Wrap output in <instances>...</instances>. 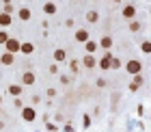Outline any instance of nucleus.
<instances>
[{
    "label": "nucleus",
    "mask_w": 151,
    "mask_h": 132,
    "mask_svg": "<svg viewBox=\"0 0 151 132\" xmlns=\"http://www.w3.org/2000/svg\"><path fill=\"white\" fill-rule=\"evenodd\" d=\"M19 46H22V41H19V39L9 37V39H6V44H4V52H9V54L15 57V54L19 52Z\"/></svg>",
    "instance_id": "f257e3e1"
},
{
    "label": "nucleus",
    "mask_w": 151,
    "mask_h": 132,
    "mask_svg": "<svg viewBox=\"0 0 151 132\" xmlns=\"http://www.w3.org/2000/svg\"><path fill=\"white\" fill-rule=\"evenodd\" d=\"M125 69H127V74L138 76L142 72V63H140V61H136V59H132V61H127V63H125Z\"/></svg>",
    "instance_id": "f03ea898"
},
{
    "label": "nucleus",
    "mask_w": 151,
    "mask_h": 132,
    "mask_svg": "<svg viewBox=\"0 0 151 132\" xmlns=\"http://www.w3.org/2000/svg\"><path fill=\"white\" fill-rule=\"evenodd\" d=\"M22 119L24 121H35L37 119V110L32 108V106H24L22 108Z\"/></svg>",
    "instance_id": "7ed1b4c3"
},
{
    "label": "nucleus",
    "mask_w": 151,
    "mask_h": 132,
    "mask_svg": "<svg viewBox=\"0 0 151 132\" xmlns=\"http://www.w3.org/2000/svg\"><path fill=\"white\" fill-rule=\"evenodd\" d=\"M35 72L32 69H28V72H24L22 74V87H30V85H35Z\"/></svg>",
    "instance_id": "20e7f679"
},
{
    "label": "nucleus",
    "mask_w": 151,
    "mask_h": 132,
    "mask_svg": "<svg viewBox=\"0 0 151 132\" xmlns=\"http://www.w3.org/2000/svg\"><path fill=\"white\" fill-rule=\"evenodd\" d=\"M80 63L84 65V69H95L97 67V59H95L93 54H84V59H82Z\"/></svg>",
    "instance_id": "39448f33"
},
{
    "label": "nucleus",
    "mask_w": 151,
    "mask_h": 132,
    "mask_svg": "<svg viewBox=\"0 0 151 132\" xmlns=\"http://www.w3.org/2000/svg\"><path fill=\"white\" fill-rule=\"evenodd\" d=\"M121 15L132 22V20L136 17V7H134V4H125V7H123V11H121Z\"/></svg>",
    "instance_id": "423d86ee"
},
{
    "label": "nucleus",
    "mask_w": 151,
    "mask_h": 132,
    "mask_svg": "<svg viewBox=\"0 0 151 132\" xmlns=\"http://www.w3.org/2000/svg\"><path fill=\"white\" fill-rule=\"evenodd\" d=\"M88 39H91V35H88L86 28H78L76 30V41H78V44H86Z\"/></svg>",
    "instance_id": "0eeeda50"
},
{
    "label": "nucleus",
    "mask_w": 151,
    "mask_h": 132,
    "mask_svg": "<svg viewBox=\"0 0 151 132\" xmlns=\"http://www.w3.org/2000/svg\"><path fill=\"white\" fill-rule=\"evenodd\" d=\"M110 59H112V52H106L104 57L97 61V67H101L104 72H106V69H110Z\"/></svg>",
    "instance_id": "6e6552de"
},
{
    "label": "nucleus",
    "mask_w": 151,
    "mask_h": 132,
    "mask_svg": "<svg viewBox=\"0 0 151 132\" xmlns=\"http://www.w3.org/2000/svg\"><path fill=\"white\" fill-rule=\"evenodd\" d=\"M19 52L26 54V57H30V54L35 52V46H32V41H22V46H19Z\"/></svg>",
    "instance_id": "1a4fd4ad"
},
{
    "label": "nucleus",
    "mask_w": 151,
    "mask_h": 132,
    "mask_svg": "<svg viewBox=\"0 0 151 132\" xmlns=\"http://www.w3.org/2000/svg\"><path fill=\"white\" fill-rule=\"evenodd\" d=\"M142 82H145V78L138 74V76H134L132 78V82H129V91H138V89L142 87Z\"/></svg>",
    "instance_id": "9d476101"
},
{
    "label": "nucleus",
    "mask_w": 151,
    "mask_h": 132,
    "mask_svg": "<svg viewBox=\"0 0 151 132\" xmlns=\"http://www.w3.org/2000/svg\"><path fill=\"white\" fill-rule=\"evenodd\" d=\"M17 17L22 20V22H28V20L32 17V11L28 9V7H22V9H17Z\"/></svg>",
    "instance_id": "9b49d317"
},
{
    "label": "nucleus",
    "mask_w": 151,
    "mask_h": 132,
    "mask_svg": "<svg viewBox=\"0 0 151 132\" xmlns=\"http://www.w3.org/2000/svg\"><path fill=\"white\" fill-rule=\"evenodd\" d=\"M97 48H104V50H110L112 48V37L110 35H104L99 41H97Z\"/></svg>",
    "instance_id": "f8f14e48"
},
{
    "label": "nucleus",
    "mask_w": 151,
    "mask_h": 132,
    "mask_svg": "<svg viewBox=\"0 0 151 132\" xmlns=\"http://www.w3.org/2000/svg\"><path fill=\"white\" fill-rule=\"evenodd\" d=\"M54 61H56V63H63V61H67V50H63V48H56V50H54Z\"/></svg>",
    "instance_id": "ddd939ff"
},
{
    "label": "nucleus",
    "mask_w": 151,
    "mask_h": 132,
    "mask_svg": "<svg viewBox=\"0 0 151 132\" xmlns=\"http://www.w3.org/2000/svg\"><path fill=\"white\" fill-rule=\"evenodd\" d=\"M0 63H2V65H13V63H15V57H13V54H9V52H2Z\"/></svg>",
    "instance_id": "4468645a"
},
{
    "label": "nucleus",
    "mask_w": 151,
    "mask_h": 132,
    "mask_svg": "<svg viewBox=\"0 0 151 132\" xmlns=\"http://www.w3.org/2000/svg\"><path fill=\"white\" fill-rule=\"evenodd\" d=\"M13 24V15H6V13H0V26L6 28V26Z\"/></svg>",
    "instance_id": "2eb2a0df"
},
{
    "label": "nucleus",
    "mask_w": 151,
    "mask_h": 132,
    "mask_svg": "<svg viewBox=\"0 0 151 132\" xmlns=\"http://www.w3.org/2000/svg\"><path fill=\"white\" fill-rule=\"evenodd\" d=\"M22 91H24L22 85H9V93L13 95V98H19V95H22Z\"/></svg>",
    "instance_id": "dca6fc26"
},
{
    "label": "nucleus",
    "mask_w": 151,
    "mask_h": 132,
    "mask_svg": "<svg viewBox=\"0 0 151 132\" xmlns=\"http://www.w3.org/2000/svg\"><path fill=\"white\" fill-rule=\"evenodd\" d=\"M84 50H86V54H93V52H97V41H91V39H88L86 44H84Z\"/></svg>",
    "instance_id": "f3484780"
},
{
    "label": "nucleus",
    "mask_w": 151,
    "mask_h": 132,
    "mask_svg": "<svg viewBox=\"0 0 151 132\" xmlns=\"http://www.w3.org/2000/svg\"><path fill=\"white\" fill-rule=\"evenodd\" d=\"M43 13L45 15H54V13H56V4L54 2H45L43 4Z\"/></svg>",
    "instance_id": "a211bd4d"
},
{
    "label": "nucleus",
    "mask_w": 151,
    "mask_h": 132,
    "mask_svg": "<svg viewBox=\"0 0 151 132\" xmlns=\"http://www.w3.org/2000/svg\"><path fill=\"white\" fill-rule=\"evenodd\" d=\"M97 20H99V13H97V11H88V13H86V22H88V24H95Z\"/></svg>",
    "instance_id": "6ab92c4d"
},
{
    "label": "nucleus",
    "mask_w": 151,
    "mask_h": 132,
    "mask_svg": "<svg viewBox=\"0 0 151 132\" xmlns=\"http://www.w3.org/2000/svg\"><path fill=\"white\" fill-rule=\"evenodd\" d=\"M2 13H6V15H13V11H15V4H13V2H4L2 4Z\"/></svg>",
    "instance_id": "aec40b11"
},
{
    "label": "nucleus",
    "mask_w": 151,
    "mask_h": 132,
    "mask_svg": "<svg viewBox=\"0 0 151 132\" xmlns=\"http://www.w3.org/2000/svg\"><path fill=\"white\" fill-rule=\"evenodd\" d=\"M142 28V24L138 22V20H132V22H129V30H132V33H138Z\"/></svg>",
    "instance_id": "412c9836"
},
{
    "label": "nucleus",
    "mask_w": 151,
    "mask_h": 132,
    "mask_svg": "<svg viewBox=\"0 0 151 132\" xmlns=\"http://www.w3.org/2000/svg\"><path fill=\"white\" fill-rule=\"evenodd\" d=\"M121 65H123V63H121L119 57H112V59H110V69H121Z\"/></svg>",
    "instance_id": "4be33fe9"
},
{
    "label": "nucleus",
    "mask_w": 151,
    "mask_h": 132,
    "mask_svg": "<svg viewBox=\"0 0 151 132\" xmlns=\"http://www.w3.org/2000/svg\"><path fill=\"white\" fill-rule=\"evenodd\" d=\"M69 69H71V74H78L80 72V61H69Z\"/></svg>",
    "instance_id": "5701e85b"
},
{
    "label": "nucleus",
    "mask_w": 151,
    "mask_h": 132,
    "mask_svg": "<svg viewBox=\"0 0 151 132\" xmlns=\"http://www.w3.org/2000/svg\"><path fill=\"white\" fill-rule=\"evenodd\" d=\"M88 126H91V115H86V113H84V115H82V128L86 130Z\"/></svg>",
    "instance_id": "b1692460"
},
{
    "label": "nucleus",
    "mask_w": 151,
    "mask_h": 132,
    "mask_svg": "<svg viewBox=\"0 0 151 132\" xmlns=\"http://www.w3.org/2000/svg\"><path fill=\"white\" fill-rule=\"evenodd\" d=\"M140 50L145 52V54H149V52H151V44H149V41H142V44H140Z\"/></svg>",
    "instance_id": "393cba45"
},
{
    "label": "nucleus",
    "mask_w": 151,
    "mask_h": 132,
    "mask_svg": "<svg viewBox=\"0 0 151 132\" xmlns=\"http://www.w3.org/2000/svg\"><path fill=\"white\" fill-rule=\"evenodd\" d=\"M6 39H9V33H6V30H0V46H4Z\"/></svg>",
    "instance_id": "a878e982"
},
{
    "label": "nucleus",
    "mask_w": 151,
    "mask_h": 132,
    "mask_svg": "<svg viewBox=\"0 0 151 132\" xmlns=\"http://www.w3.org/2000/svg\"><path fill=\"white\" fill-rule=\"evenodd\" d=\"M13 106H15V108H19V110H22V108H24V102H22V100H19V98H13Z\"/></svg>",
    "instance_id": "bb28decb"
},
{
    "label": "nucleus",
    "mask_w": 151,
    "mask_h": 132,
    "mask_svg": "<svg viewBox=\"0 0 151 132\" xmlns=\"http://www.w3.org/2000/svg\"><path fill=\"white\" fill-rule=\"evenodd\" d=\"M69 82H71V78H69L67 74H63V76H60V85H69Z\"/></svg>",
    "instance_id": "cd10ccee"
},
{
    "label": "nucleus",
    "mask_w": 151,
    "mask_h": 132,
    "mask_svg": "<svg viewBox=\"0 0 151 132\" xmlns=\"http://www.w3.org/2000/svg\"><path fill=\"white\" fill-rule=\"evenodd\" d=\"M45 128H47V130H50V132H56V126H54V123H50V119H47V121H45Z\"/></svg>",
    "instance_id": "c85d7f7f"
},
{
    "label": "nucleus",
    "mask_w": 151,
    "mask_h": 132,
    "mask_svg": "<svg viewBox=\"0 0 151 132\" xmlns=\"http://www.w3.org/2000/svg\"><path fill=\"white\" fill-rule=\"evenodd\" d=\"M50 74H58V65H56V63L50 65Z\"/></svg>",
    "instance_id": "c756f323"
},
{
    "label": "nucleus",
    "mask_w": 151,
    "mask_h": 132,
    "mask_svg": "<svg viewBox=\"0 0 151 132\" xmlns=\"http://www.w3.org/2000/svg\"><path fill=\"white\" fill-rule=\"evenodd\" d=\"M56 95V89H52V87H47V98H54Z\"/></svg>",
    "instance_id": "7c9ffc66"
},
{
    "label": "nucleus",
    "mask_w": 151,
    "mask_h": 132,
    "mask_svg": "<svg viewBox=\"0 0 151 132\" xmlns=\"http://www.w3.org/2000/svg\"><path fill=\"white\" fill-rule=\"evenodd\" d=\"M106 85H108V82H106V80H104V78H99V80H97V87H99V89H104V87H106Z\"/></svg>",
    "instance_id": "2f4dec72"
},
{
    "label": "nucleus",
    "mask_w": 151,
    "mask_h": 132,
    "mask_svg": "<svg viewBox=\"0 0 151 132\" xmlns=\"http://www.w3.org/2000/svg\"><path fill=\"white\" fill-rule=\"evenodd\" d=\"M39 102H41L39 95H32V108H35V104H39Z\"/></svg>",
    "instance_id": "473e14b6"
},
{
    "label": "nucleus",
    "mask_w": 151,
    "mask_h": 132,
    "mask_svg": "<svg viewBox=\"0 0 151 132\" xmlns=\"http://www.w3.org/2000/svg\"><path fill=\"white\" fill-rule=\"evenodd\" d=\"M65 132H73V126H71V123H65Z\"/></svg>",
    "instance_id": "72a5a7b5"
},
{
    "label": "nucleus",
    "mask_w": 151,
    "mask_h": 132,
    "mask_svg": "<svg viewBox=\"0 0 151 132\" xmlns=\"http://www.w3.org/2000/svg\"><path fill=\"white\" fill-rule=\"evenodd\" d=\"M2 128H4V123H2V121H0V130H2Z\"/></svg>",
    "instance_id": "f704fd0d"
},
{
    "label": "nucleus",
    "mask_w": 151,
    "mask_h": 132,
    "mask_svg": "<svg viewBox=\"0 0 151 132\" xmlns=\"http://www.w3.org/2000/svg\"><path fill=\"white\" fill-rule=\"evenodd\" d=\"M0 104H2V95H0Z\"/></svg>",
    "instance_id": "c9c22d12"
}]
</instances>
